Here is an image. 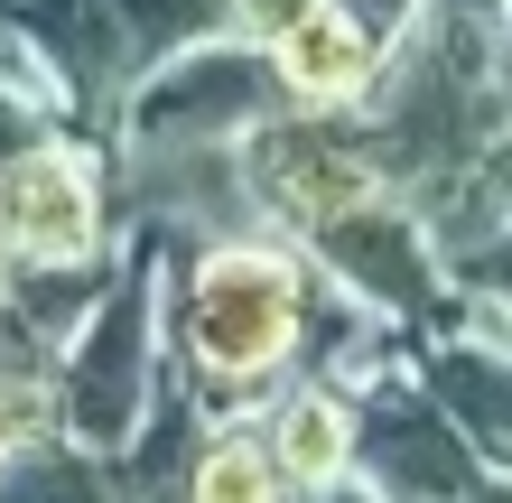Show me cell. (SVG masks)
Wrapping results in <instances>:
<instances>
[{
    "label": "cell",
    "instance_id": "6da1fadb",
    "mask_svg": "<svg viewBox=\"0 0 512 503\" xmlns=\"http://www.w3.org/2000/svg\"><path fill=\"white\" fill-rule=\"evenodd\" d=\"M159 308L168 373L205 401V420H252L280 382L308 373V336L326 308V271L289 233H159Z\"/></svg>",
    "mask_w": 512,
    "mask_h": 503
},
{
    "label": "cell",
    "instance_id": "7a4b0ae2",
    "mask_svg": "<svg viewBox=\"0 0 512 503\" xmlns=\"http://www.w3.org/2000/svg\"><path fill=\"white\" fill-rule=\"evenodd\" d=\"M159 327H168V308H159V233L131 224V252L103 271V299L84 308V327L66 336V354H56V373H47L56 429H66L75 448L122 457L140 438L149 401H159V382H168Z\"/></svg>",
    "mask_w": 512,
    "mask_h": 503
},
{
    "label": "cell",
    "instance_id": "3957f363",
    "mask_svg": "<svg viewBox=\"0 0 512 503\" xmlns=\"http://www.w3.org/2000/svg\"><path fill=\"white\" fill-rule=\"evenodd\" d=\"M354 485L373 503H512V476L475 457V438L401 364L354 392Z\"/></svg>",
    "mask_w": 512,
    "mask_h": 503
},
{
    "label": "cell",
    "instance_id": "277c9868",
    "mask_svg": "<svg viewBox=\"0 0 512 503\" xmlns=\"http://www.w3.org/2000/svg\"><path fill=\"white\" fill-rule=\"evenodd\" d=\"M270 112H289V84L252 38H196L140 66V84L112 112V140H252Z\"/></svg>",
    "mask_w": 512,
    "mask_h": 503
},
{
    "label": "cell",
    "instance_id": "5b68a950",
    "mask_svg": "<svg viewBox=\"0 0 512 503\" xmlns=\"http://www.w3.org/2000/svg\"><path fill=\"white\" fill-rule=\"evenodd\" d=\"M308 261L345 289L354 308L391 317L401 336L447 327V317H457V271L438 261L429 224H419V205H410L401 187H382V196H364V205H345V215H326V224L308 233Z\"/></svg>",
    "mask_w": 512,
    "mask_h": 503
},
{
    "label": "cell",
    "instance_id": "8992f818",
    "mask_svg": "<svg viewBox=\"0 0 512 503\" xmlns=\"http://www.w3.org/2000/svg\"><path fill=\"white\" fill-rule=\"evenodd\" d=\"M243 177H252L261 224L289 233V243H308L326 215H345V205H364V196L391 187L354 112H298V103L270 112V122L243 140Z\"/></svg>",
    "mask_w": 512,
    "mask_h": 503
},
{
    "label": "cell",
    "instance_id": "52a82bcc",
    "mask_svg": "<svg viewBox=\"0 0 512 503\" xmlns=\"http://www.w3.org/2000/svg\"><path fill=\"white\" fill-rule=\"evenodd\" d=\"M112 224H122V205L75 131H38L28 150L0 159V252L19 271H84V261H103Z\"/></svg>",
    "mask_w": 512,
    "mask_h": 503
},
{
    "label": "cell",
    "instance_id": "ba28073f",
    "mask_svg": "<svg viewBox=\"0 0 512 503\" xmlns=\"http://www.w3.org/2000/svg\"><path fill=\"white\" fill-rule=\"evenodd\" d=\"M252 429H261V448H270V466H280L289 494L317 503V494L354 485V392L345 382H326V373L280 382V392L252 410Z\"/></svg>",
    "mask_w": 512,
    "mask_h": 503
},
{
    "label": "cell",
    "instance_id": "9c48e42d",
    "mask_svg": "<svg viewBox=\"0 0 512 503\" xmlns=\"http://www.w3.org/2000/svg\"><path fill=\"white\" fill-rule=\"evenodd\" d=\"M419 382H429V401L475 438V457H485L494 476H512V345L466 336V327H429Z\"/></svg>",
    "mask_w": 512,
    "mask_h": 503
},
{
    "label": "cell",
    "instance_id": "30bf717a",
    "mask_svg": "<svg viewBox=\"0 0 512 503\" xmlns=\"http://www.w3.org/2000/svg\"><path fill=\"white\" fill-rule=\"evenodd\" d=\"M419 205V224H429V243L447 271H475L503 233H512V131L485 140V150H466L457 168L419 177V187H401Z\"/></svg>",
    "mask_w": 512,
    "mask_h": 503
},
{
    "label": "cell",
    "instance_id": "8fae6325",
    "mask_svg": "<svg viewBox=\"0 0 512 503\" xmlns=\"http://www.w3.org/2000/svg\"><path fill=\"white\" fill-rule=\"evenodd\" d=\"M382 56L391 47L373 38V28L354 19L345 0H326V10H308L280 47H270V66H280L298 112H364L373 84H382Z\"/></svg>",
    "mask_w": 512,
    "mask_h": 503
},
{
    "label": "cell",
    "instance_id": "7c38bea8",
    "mask_svg": "<svg viewBox=\"0 0 512 503\" xmlns=\"http://www.w3.org/2000/svg\"><path fill=\"white\" fill-rule=\"evenodd\" d=\"M0 503H140L131 466L103 448H75L66 429H47L10 476H0Z\"/></svg>",
    "mask_w": 512,
    "mask_h": 503
},
{
    "label": "cell",
    "instance_id": "4fadbf2b",
    "mask_svg": "<svg viewBox=\"0 0 512 503\" xmlns=\"http://www.w3.org/2000/svg\"><path fill=\"white\" fill-rule=\"evenodd\" d=\"M177 503H289V485H280V466H270V448H261L252 420H215Z\"/></svg>",
    "mask_w": 512,
    "mask_h": 503
},
{
    "label": "cell",
    "instance_id": "5bb4252c",
    "mask_svg": "<svg viewBox=\"0 0 512 503\" xmlns=\"http://www.w3.org/2000/svg\"><path fill=\"white\" fill-rule=\"evenodd\" d=\"M112 19H122L140 66H159V56L196 47V38H224V0H112Z\"/></svg>",
    "mask_w": 512,
    "mask_h": 503
},
{
    "label": "cell",
    "instance_id": "9a60e30c",
    "mask_svg": "<svg viewBox=\"0 0 512 503\" xmlns=\"http://www.w3.org/2000/svg\"><path fill=\"white\" fill-rule=\"evenodd\" d=\"M56 429V401H47V373H0V476Z\"/></svg>",
    "mask_w": 512,
    "mask_h": 503
},
{
    "label": "cell",
    "instance_id": "2e32d148",
    "mask_svg": "<svg viewBox=\"0 0 512 503\" xmlns=\"http://www.w3.org/2000/svg\"><path fill=\"white\" fill-rule=\"evenodd\" d=\"M308 10H326V0H224V28H233V38H252V47H280Z\"/></svg>",
    "mask_w": 512,
    "mask_h": 503
},
{
    "label": "cell",
    "instance_id": "e0dca14e",
    "mask_svg": "<svg viewBox=\"0 0 512 503\" xmlns=\"http://www.w3.org/2000/svg\"><path fill=\"white\" fill-rule=\"evenodd\" d=\"M457 289H485L494 308H512V233H503L485 261H475V271H457Z\"/></svg>",
    "mask_w": 512,
    "mask_h": 503
},
{
    "label": "cell",
    "instance_id": "ac0fdd59",
    "mask_svg": "<svg viewBox=\"0 0 512 503\" xmlns=\"http://www.w3.org/2000/svg\"><path fill=\"white\" fill-rule=\"evenodd\" d=\"M0 38H10V19H0Z\"/></svg>",
    "mask_w": 512,
    "mask_h": 503
}]
</instances>
